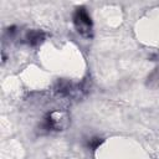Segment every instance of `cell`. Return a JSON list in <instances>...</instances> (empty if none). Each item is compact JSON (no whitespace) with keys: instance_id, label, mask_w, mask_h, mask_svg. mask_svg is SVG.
Instances as JSON below:
<instances>
[{"instance_id":"obj_3","label":"cell","mask_w":159,"mask_h":159,"mask_svg":"<svg viewBox=\"0 0 159 159\" xmlns=\"http://www.w3.org/2000/svg\"><path fill=\"white\" fill-rule=\"evenodd\" d=\"M102 143V139L101 138H92L89 142H88V147L91 148V149H96V148H98L99 147V144Z\"/></svg>"},{"instance_id":"obj_2","label":"cell","mask_w":159,"mask_h":159,"mask_svg":"<svg viewBox=\"0 0 159 159\" xmlns=\"http://www.w3.org/2000/svg\"><path fill=\"white\" fill-rule=\"evenodd\" d=\"M27 37H29V41H30L32 45H35V43L40 42V41L43 39V34L40 32V31H34V32H30Z\"/></svg>"},{"instance_id":"obj_1","label":"cell","mask_w":159,"mask_h":159,"mask_svg":"<svg viewBox=\"0 0 159 159\" xmlns=\"http://www.w3.org/2000/svg\"><path fill=\"white\" fill-rule=\"evenodd\" d=\"M75 22H76V25L78 26V29H80V26H83V27H86V29H89L91 25H92L91 17L88 16V14L86 12L84 9H78V10L76 11Z\"/></svg>"}]
</instances>
